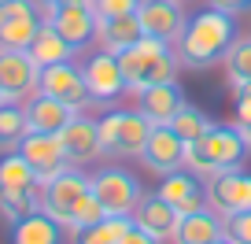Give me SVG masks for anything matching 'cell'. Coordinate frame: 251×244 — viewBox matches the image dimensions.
<instances>
[{
    "mask_svg": "<svg viewBox=\"0 0 251 244\" xmlns=\"http://www.w3.org/2000/svg\"><path fill=\"white\" fill-rule=\"evenodd\" d=\"M240 37L236 33V15L222 8H203L185 23V33L177 37L174 52H177V63L188 71H211L226 59L229 45Z\"/></svg>",
    "mask_w": 251,
    "mask_h": 244,
    "instance_id": "1",
    "label": "cell"
},
{
    "mask_svg": "<svg viewBox=\"0 0 251 244\" xmlns=\"http://www.w3.org/2000/svg\"><path fill=\"white\" fill-rule=\"evenodd\" d=\"M248 141L244 134L236 130V122H211L200 141L185 144V166L200 178H214L222 170H233L248 159Z\"/></svg>",
    "mask_w": 251,
    "mask_h": 244,
    "instance_id": "2",
    "label": "cell"
},
{
    "mask_svg": "<svg viewBox=\"0 0 251 244\" xmlns=\"http://www.w3.org/2000/svg\"><path fill=\"white\" fill-rule=\"evenodd\" d=\"M118 63H122L126 93L129 96H137L148 85H159V81H177V71H181L174 45L155 41V37H141L133 48L118 52Z\"/></svg>",
    "mask_w": 251,
    "mask_h": 244,
    "instance_id": "3",
    "label": "cell"
},
{
    "mask_svg": "<svg viewBox=\"0 0 251 244\" xmlns=\"http://www.w3.org/2000/svg\"><path fill=\"white\" fill-rule=\"evenodd\" d=\"M89 192H93V178L85 174V166H67V170L55 174L52 181H45V211L71 233L74 215L85 204Z\"/></svg>",
    "mask_w": 251,
    "mask_h": 244,
    "instance_id": "4",
    "label": "cell"
},
{
    "mask_svg": "<svg viewBox=\"0 0 251 244\" xmlns=\"http://www.w3.org/2000/svg\"><path fill=\"white\" fill-rule=\"evenodd\" d=\"M41 67L30 55V48H0V100L26 104L37 93Z\"/></svg>",
    "mask_w": 251,
    "mask_h": 244,
    "instance_id": "5",
    "label": "cell"
},
{
    "mask_svg": "<svg viewBox=\"0 0 251 244\" xmlns=\"http://www.w3.org/2000/svg\"><path fill=\"white\" fill-rule=\"evenodd\" d=\"M89 178H93V196L100 200L103 215H133L137 200L144 196L137 174H129L126 166H103Z\"/></svg>",
    "mask_w": 251,
    "mask_h": 244,
    "instance_id": "6",
    "label": "cell"
},
{
    "mask_svg": "<svg viewBox=\"0 0 251 244\" xmlns=\"http://www.w3.org/2000/svg\"><path fill=\"white\" fill-rule=\"evenodd\" d=\"M45 23H52L78 52L89 48V45H96L100 19H96V8L89 0H63V4H52V8H45Z\"/></svg>",
    "mask_w": 251,
    "mask_h": 244,
    "instance_id": "7",
    "label": "cell"
},
{
    "mask_svg": "<svg viewBox=\"0 0 251 244\" xmlns=\"http://www.w3.org/2000/svg\"><path fill=\"white\" fill-rule=\"evenodd\" d=\"M45 23L41 0H11L0 4V48H30Z\"/></svg>",
    "mask_w": 251,
    "mask_h": 244,
    "instance_id": "8",
    "label": "cell"
},
{
    "mask_svg": "<svg viewBox=\"0 0 251 244\" xmlns=\"http://www.w3.org/2000/svg\"><path fill=\"white\" fill-rule=\"evenodd\" d=\"M81 74H85V85H89L93 104H115V100L126 96L122 63H118V55L107 52V48H96L85 63H81Z\"/></svg>",
    "mask_w": 251,
    "mask_h": 244,
    "instance_id": "9",
    "label": "cell"
},
{
    "mask_svg": "<svg viewBox=\"0 0 251 244\" xmlns=\"http://www.w3.org/2000/svg\"><path fill=\"white\" fill-rule=\"evenodd\" d=\"M207 207L218 211L222 218L236 211H251V170L233 166V170L207 178Z\"/></svg>",
    "mask_w": 251,
    "mask_h": 244,
    "instance_id": "10",
    "label": "cell"
},
{
    "mask_svg": "<svg viewBox=\"0 0 251 244\" xmlns=\"http://www.w3.org/2000/svg\"><path fill=\"white\" fill-rule=\"evenodd\" d=\"M37 93L55 96V100H63V104H71L74 111H81L85 104H93L89 85H85V74H81V67L74 63V59H67V63H52V67H41Z\"/></svg>",
    "mask_w": 251,
    "mask_h": 244,
    "instance_id": "11",
    "label": "cell"
},
{
    "mask_svg": "<svg viewBox=\"0 0 251 244\" xmlns=\"http://www.w3.org/2000/svg\"><path fill=\"white\" fill-rule=\"evenodd\" d=\"M137 19H141L144 37L166 41V45H177V37L185 33V4L177 0H141L137 8Z\"/></svg>",
    "mask_w": 251,
    "mask_h": 244,
    "instance_id": "12",
    "label": "cell"
},
{
    "mask_svg": "<svg viewBox=\"0 0 251 244\" xmlns=\"http://www.w3.org/2000/svg\"><path fill=\"white\" fill-rule=\"evenodd\" d=\"M19 152L26 156V163L37 170L41 181H52L55 174H63L67 166H71V159H67V152H63V141L59 134H26L23 141H19Z\"/></svg>",
    "mask_w": 251,
    "mask_h": 244,
    "instance_id": "13",
    "label": "cell"
},
{
    "mask_svg": "<svg viewBox=\"0 0 251 244\" xmlns=\"http://www.w3.org/2000/svg\"><path fill=\"white\" fill-rule=\"evenodd\" d=\"M59 141H63V152H67L71 166H93L96 159H103L100 156V122L81 115V111L63 126Z\"/></svg>",
    "mask_w": 251,
    "mask_h": 244,
    "instance_id": "14",
    "label": "cell"
},
{
    "mask_svg": "<svg viewBox=\"0 0 251 244\" xmlns=\"http://www.w3.org/2000/svg\"><path fill=\"white\" fill-rule=\"evenodd\" d=\"M155 192L170 200V204L177 207V215H192V211H203L207 207V185H203V178L192 174L188 166H181V170H174V174H163Z\"/></svg>",
    "mask_w": 251,
    "mask_h": 244,
    "instance_id": "15",
    "label": "cell"
},
{
    "mask_svg": "<svg viewBox=\"0 0 251 244\" xmlns=\"http://www.w3.org/2000/svg\"><path fill=\"white\" fill-rule=\"evenodd\" d=\"M141 163L148 166L151 174H159V178L181 170V166H185V141H181L170 126H155L151 137H148V144H144V152H141Z\"/></svg>",
    "mask_w": 251,
    "mask_h": 244,
    "instance_id": "16",
    "label": "cell"
},
{
    "mask_svg": "<svg viewBox=\"0 0 251 244\" xmlns=\"http://www.w3.org/2000/svg\"><path fill=\"white\" fill-rule=\"evenodd\" d=\"M129 218L137 222L141 229H148L151 237H159V241H170L174 237V229H177V207L170 204L166 196H159V192H144L141 200H137V207H133V215Z\"/></svg>",
    "mask_w": 251,
    "mask_h": 244,
    "instance_id": "17",
    "label": "cell"
},
{
    "mask_svg": "<svg viewBox=\"0 0 251 244\" xmlns=\"http://www.w3.org/2000/svg\"><path fill=\"white\" fill-rule=\"evenodd\" d=\"M23 111H26V126H30L33 134H63V126L78 115L71 104L55 100V96H45V93H33L30 100L23 104Z\"/></svg>",
    "mask_w": 251,
    "mask_h": 244,
    "instance_id": "18",
    "label": "cell"
},
{
    "mask_svg": "<svg viewBox=\"0 0 251 244\" xmlns=\"http://www.w3.org/2000/svg\"><path fill=\"white\" fill-rule=\"evenodd\" d=\"M185 93H181L177 81H159V85H148L137 93V108L155 122V126H170V118L185 108Z\"/></svg>",
    "mask_w": 251,
    "mask_h": 244,
    "instance_id": "19",
    "label": "cell"
},
{
    "mask_svg": "<svg viewBox=\"0 0 251 244\" xmlns=\"http://www.w3.org/2000/svg\"><path fill=\"white\" fill-rule=\"evenodd\" d=\"M218 237H226V218L211 207H203V211L181 215L170 241L174 244H214Z\"/></svg>",
    "mask_w": 251,
    "mask_h": 244,
    "instance_id": "20",
    "label": "cell"
},
{
    "mask_svg": "<svg viewBox=\"0 0 251 244\" xmlns=\"http://www.w3.org/2000/svg\"><path fill=\"white\" fill-rule=\"evenodd\" d=\"M151 130H155V122H151L141 108L137 111H122V126H118V141H115V156L111 159H141Z\"/></svg>",
    "mask_w": 251,
    "mask_h": 244,
    "instance_id": "21",
    "label": "cell"
},
{
    "mask_svg": "<svg viewBox=\"0 0 251 244\" xmlns=\"http://www.w3.org/2000/svg\"><path fill=\"white\" fill-rule=\"evenodd\" d=\"M144 37L141 30V19L133 15H115V19H100V30H96V41H100V48H107V52H126V48H133L137 41Z\"/></svg>",
    "mask_w": 251,
    "mask_h": 244,
    "instance_id": "22",
    "label": "cell"
},
{
    "mask_svg": "<svg viewBox=\"0 0 251 244\" xmlns=\"http://www.w3.org/2000/svg\"><path fill=\"white\" fill-rule=\"evenodd\" d=\"M67 229L52 218L48 211H33L23 222L11 226V244H63Z\"/></svg>",
    "mask_w": 251,
    "mask_h": 244,
    "instance_id": "23",
    "label": "cell"
},
{
    "mask_svg": "<svg viewBox=\"0 0 251 244\" xmlns=\"http://www.w3.org/2000/svg\"><path fill=\"white\" fill-rule=\"evenodd\" d=\"M30 55L37 59V67H52V63H67V59H74L78 48L63 37L52 23H41L37 37H33V45H30Z\"/></svg>",
    "mask_w": 251,
    "mask_h": 244,
    "instance_id": "24",
    "label": "cell"
},
{
    "mask_svg": "<svg viewBox=\"0 0 251 244\" xmlns=\"http://www.w3.org/2000/svg\"><path fill=\"white\" fill-rule=\"evenodd\" d=\"M129 215H103L100 222H93V226H81L71 233V244H118L122 241V233L129 229Z\"/></svg>",
    "mask_w": 251,
    "mask_h": 244,
    "instance_id": "25",
    "label": "cell"
},
{
    "mask_svg": "<svg viewBox=\"0 0 251 244\" xmlns=\"http://www.w3.org/2000/svg\"><path fill=\"white\" fill-rule=\"evenodd\" d=\"M37 181H41L37 170L26 163V156L19 148L0 156V192H23L30 185H37Z\"/></svg>",
    "mask_w": 251,
    "mask_h": 244,
    "instance_id": "26",
    "label": "cell"
},
{
    "mask_svg": "<svg viewBox=\"0 0 251 244\" xmlns=\"http://www.w3.org/2000/svg\"><path fill=\"white\" fill-rule=\"evenodd\" d=\"M33 211H45V181H37V185H30V189L23 192H0V215L15 226V222H23L26 215Z\"/></svg>",
    "mask_w": 251,
    "mask_h": 244,
    "instance_id": "27",
    "label": "cell"
},
{
    "mask_svg": "<svg viewBox=\"0 0 251 244\" xmlns=\"http://www.w3.org/2000/svg\"><path fill=\"white\" fill-rule=\"evenodd\" d=\"M222 67H226V81L233 85V93H240L244 85H251V37H236L233 45H229Z\"/></svg>",
    "mask_w": 251,
    "mask_h": 244,
    "instance_id": "28",
    "label": "cell"
},
{
    "mask_svg": "<svg viewBox=\"0 0 251 244\" xmlns=\"http://www.w3.org/2000/svg\"><path fill=\"white\" fill-rule=\"evenodd\" d=\"M26 134H30V126H26L23 104H0V156L15 152Z\"/></svg>",
    "mask_w": 251,
    "mask_h": 244,
    "instance_id": "29",
    "label": "cell"
},
{
    "mask_svg": "<svg viewBox=\"0 0 251 244\" xmlns=\"http://www.w3.org/2000/svg\"><path fill=\"white\" fill-rule=\"evenodd\" d=\"M170 130H174V134H177L185 144H192V141H200V137L211 130V118H207L196 104H185V108L170 118Z\"/></svg>",
    "mask_w": 251,
    "mask_h": 244,
    "instance_id": "30",
    "label": "cell"
},
{
    "mask_svg": "<svg viewBox=\"0 0 251 244\" xmlns=\"http://www.w3.org/2000/svg\"><path fill=\"white\" fill-rule=\"evenodd\" d=\"M226 237L233 244H251V211L226 215Z\"/></svg>",
    "mask_w": 251,
    "mask_h": 244,
    "instance_id": "31",
    "label": "cell"
},
{
    "mask_svg": "<svg viewBox=\"0 0 251 244\" xmlns=\"http://www.w3.org/2000/svg\"><path fill=\"white\" fill-rule=\"evenodd\" d=\"M96 19H115V15H133L141 0H96Z\"/></svg>",
    "mask_w": 251,
    "mask_h": 244,
    "instance_id": "32",
    "label": "cell"
},
{
    "mask_svg": "<svg viewBox=\"0 0 251 244\" xmlns=\"http://www.w3.org/2000/svg\"><path fill=\"white\" fill-rule=\"evenodd\" d=\"M103 218V207H100V200L93 196V192H89L85 196V204L78 207V215H74V226H71V233L74 229H81V226H93V222H100Z\"/></svg>",
    "mask_w": 251,
    "mask_h": 244,
    "instance_id": "33",
    "label": "cell"
},
{
    "mask_svg": "<svg viewBox=\"0 0 251 244\" xmlns=\"http://www.w3.org/2000/svg\"><path fill=\"white\" fill-rule=\"evenodd\" d=\"M118 244H163V241H159V237H151L148 229H141L137 222H129V229L122 233V241H118Z\"/></svg>",
    "mask_w": 251,
    "mask_h": 244,
    "instance_id": "34",
    "label": "cell"
},
{
    "mask_svg": "<svg viewBox=\"0 0 251 244\" xmlns=\"http://www.w3.org/2000/svg\"><path fill=\"white\" fill-rule=\"evenodd\" d=\"M211 8H222L229 15H244V11H251V0H211Z\"/></svg>",
    "mask_w": 251,
    "mask_h": 244,
    "instance_id": "35",
    "label": "cell"
},
{
    "mask_svg": "<svg viewBox=\"0 0 251 244\" xmlns=\"http://www.w3.org/2000/svg\"><path fill=\"white\" fill-rule=\"evenodd\" d=\"M251 122V96L248 93H236V126Z\"/></svg>",
    "mask_w": 251,
    "mask_h": 244,
    "instance_id": "36",
    "label": "cell"
},
{
    "mask_svg": "<svg viewBox=\"0 0 251 244\" xmlns=\"http://www.w3.org/2000/svg\"><path fill=\"white\" fill-rule=\"evenodd\" d=\"M236 130L244 134V141H248V148H251V122H244V126H236Z\"/></svg>",
    "mask_w": 251,
    "mask_h": 244,
    "instance_id": "37",
    "label": "cell"
},
{
    "mask_svg": "<svg viewBox=\"0 0 251 244\" xmlns=\"http://www.w3.org/2000/svg\"><path fill=\"white\" fill-rule=\"evenodd\" d=\"M52 4H63V0H41V8H52Z\"/></svg>",
    "mask_w": 251,
    "mask_h": 244,
    "instance_id": "38",
    "label": "cell"
},
{
    "mask_svg": "<svg viewBox=\"0 0 251 244\" xmlns=\"http://www.w3.org/2000/svg\"><path fill=\"white\" fill-rule=\"evenodd\" d=\"M214 244H233V241H229V237H218V241H214Z\"/></svg>",
    "mask_w": 251,
    "mask_h": 244,
    "instance_id": "39",
    "label": "cell"
},
{
    "mask_svg": "<svg viewBox=\"0 0 251 244\" xmlns=\"http://www.w3.org/2000/svg\"><path fill=\"white\" fill-rule=\"evenodd\" d=\"M240 93H248V96H251V85H244V89H240Z\"/></svg>",
    "mask_w": 251,
    "mask_h": 244,
    "instance_id": "40",
    "label": "cell"
},
{
    "mask_svg": "<svg viewBox=\"0 0 251 244\" xmlns=\"http://www.w3.org/2000/svg\"><path fill=\"white\" fill-rule=\"evenodd\" d=\"M0 4H11V0H0Z\"/></svg>",
    "mask_w": 251,
    "mask_h": 244,
    "instance_id": "41",
    "label": "cell"
},
{
    "mask_svg": "<svg viewBox=\"0 0 251 244\" xmlns=\"http://www.w3.org/2000/svg\"><path fill=\"white\" fill-rule=\"evenodd\" d=\"M177 4H188V0H177Z\"/></svg>",
    "mask_w": 251,
    "mask_h": 244,
    "instance_id": "42",
    "label": "cell"
},
{
    "mask_svg": "<svg viewBox=\"0 0 251 244\" xmlns=\"http://www.w3.org/2000/svg\"><path fill=\"white\" fill-rule=\"evenodd\" d=\"M89 4H96V0H89Z\"/></svg>",
    "mask_w": 251,
    "mask_h": 244,
    "instance_id": "43",
    "label": "cell"
},
{
    "mask_svg": "<svg viewBox=\"0 0 251 244\" xmlns=\"http://www.w3.org/2000/svg\"><path fill=\"white\" fill-rule=\"evenodd\" d=\"M0 104H4V100H0Z\"/></svg>",
    "mask_w": 251,
    "mask_h": 244,
    "instance_id": "44",
    "label": "cell"
}]
</instances>
